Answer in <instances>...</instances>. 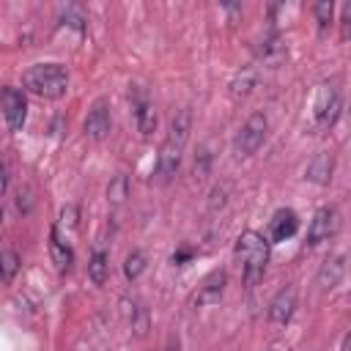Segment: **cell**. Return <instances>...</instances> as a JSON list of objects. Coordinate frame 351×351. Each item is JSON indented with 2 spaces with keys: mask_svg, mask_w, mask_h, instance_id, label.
I'll return each instance as SVG.
<instances>
[{
  "mask_svg": "<svg viewBox=\"0 0 351 351\" xmlns=\"http://www.w3.org/2000/svg\"><path fill=\"white\" fill-rule=\"evenodd\" d=\"M189 132H192V112L184 107V110L176 112V118L170 123V132H167V137L159 145V156H156V165H154V178L159 184H167L178 173L181 159H184V148H186V140H189Z\"/></svg>",
  "mask_w": 351,
  "mask_h": 351,
  "instance_id": "1",
  "label": "cell"
},
{
  "mask_svg": "<svg viewBox=\"0 0 351 351\" xmlns=\"http://www.w3.org/2000/svg\"><path fill=\"white\" fill-rule=\"evenodd\" d=\"M269 239L258 230H244L236 239V261L241 266V280L247 288H252L258 280H263L266 266H269Z\"/></svg>",
  "mask_w": 351,
  "mask_h": 351,
  "instance_id": "2",
  "label": "cell"
},
{
  "mask_svg": "<svg viewBox=\"0 0 351 351\" xmlns=\"http://www.w3.org/2000/svg\"><path fill=\"white\" fill-rule=\"evenodd\" d=\"M25 90L38 99H60L69 88V69L63 63H36L22 74Z\"/></svg>",
  "mask_w": 351,
  "mask_h": 351,
  "instance_id": "3",
  "label": "cell"
},
{
  "mask_svg": "<svg viewBox=\"0 0 351 351\" xmlns=\"http://www.w3.org/2000/svg\"><path fill=\"white\" fill-rule=\"evenodd\" d=\"M343 101H340V88L335 80H324L315 90V101H313V118L318 129H332L335 121L340 118Z\"/></svg>",
  "mask_w": 351,
  "mask_h": 351,
  "instance_id": "4",
  "label": "cell"
},
{
  "mask_svg": "<svg viewBox=\"0 0 351 351\" xmlns=\"http://www.w3.org/2000/svg\"><path fill=\"white\" fill-rule=\"evenodd\" d=\"M266 129H269L266 112H261V110L252 112V115L241 123V129L236 132V137H233V151H236V156H252V154L263 145Z\"/></svg>",
  "mask_w": 351,
  "mask_h": 351,
  "instance_id": "5",
  "label": "cell"
},
{
  "mask_svg": "<svg viewBox=\"0 0 351 351\" xmlns=\"http://www.w3.org/2000/svg\"><path fill=\"white\" fill-rule=\"evenodd\" d=\"M129 101H132V115H134V126L143 137H151L156 132V123H159V115H156V107L151 101V96L145 93V88L134 85L132 93H129Z\"/></svg>",
  "mask_w": 351,
  "mask_h": 351,
  "instance_id": "6",
  "label": "cell"
},
{
  "mask_svg": "<svg viewBox=\"0 0 351 351\" xmlns=\"http://www.w3.org/2000/svg\"><path fill=\"white\" fill-rule=\"evenodd\" d=\"M337 228H340V214H337V208L335 206H321L315 214H313V219H310V225H307V247H318V244H324V241H329L335 233H337Z\"/></svg>",
  "mask_w": 351,
  "mask_h": 351,
  "instance_id": "7",
  "label": "cell"
},
{
  "mask_svg": "<svg viewBox=\"0 0 351 351\" xmlns=\"http://www.w3.org/2000/svg\"><path fill=\"white\" fill-rule=\"evenodd\" d=\"M255 58H258L263 66H269V69H277V66L288 58V44H285V38L280 36V30L269 27V30L263 33V38L255 44Z\"/></svg>",
  "mask_w": 351,
  "mask_h": 351,
  "instance_id": "8",
  "label": "cell"
},
{
  "mask_svg": "<svg viewBox=\"0 0 351 351\" xmlns=\"http://www.w3.org/2000/svg\"><path fill=\"white\" fill-rule=\"evenodd\" d=\"M3 118H5L8 132H19L27 118V99L22 90L11 88V85L3 88Z\"/></svg>",
  "mask_w": 351,
  "mask_h": 351,
  "instance_id": "9",
  "label": "cell"
},
{
  "mask_svg": "<svg viewBox=\"0 0 351 351\" xmlns=\"http://www.w3.org/2000/svg\"><path fill=\"white\" fill-rule=\"evenodd\" d=\"M112 129V115H110V101L107 99H96L88 110V118H85V134L90 140H104Z\"/></svg>",
  "mask_w": 351,
  "mask_h": 351,
  "instance_id": "10",
  "label": "cell"
},
{
  "mask_svg": "<svg viewBox=\"0 0 351 351\" xmlns=\"http://www.w3.org/2000/svg\"><path fill=\"white\" fill-rule=\"evenodd\" d=\"M293 310H296V288L293 285H285L269 302V321L277 324V326H282V324L291 321Z\"/></svg>",
  "mask_w": 351,
  "mask_h": 351,
  "instance_id": "11",
  "label": "cell"
},
{
  "mask_svg": "<svg viewBox=\"0 0 351 351\" xmlns=\"http://www.w3.org/2000/svg\"><path fill=\"white\" fill-rule=\"evenodd\" d=\"M296 230H299V217H296V211H291V208H280V211H274V217L269 219V241H288L291 236H296Z\"/></svg>",
  "mask_w": 351,
  "mask_h": 351,
  "instance_id": "12",
  "label": "cell"
},
{
  "mask_svg": "<svg viewBox=\"0 0 351 351\" xmlns=\"http://www.w3.org/2000/svg\"><path fill=\"white\" fill-rule=\"evenodd\" d=\"M225 282H228V277H225V271L219 269V271H211L200 285H197V293H195V304L197 307H206V304H217L219 299H222V293H225Z\"/></svg>",
  "mask_w": 351,
  "mask_h": 351,
  "instance_id": "13",
  "label": "cell"
},
{
  "mask_svg": "<svg viewBox=\"0 0 351 351\" xmlns=\"http://www.w3.org/2000/svg\"><path fill=\"white\" fill-rule=\"evenodd\" d=\"M343 274H346V255H329L324 263H321V269H318V274H315V285L321 288V291H332L340 280H343Z\"/></svg>",
  "mask_w": 351,
  "mask_h": 351,
  "instance_id": "14",
  "label": "cell"
},
{
  "mask_svg": "<svg viewBox=\"0 0 351 351\" xmlns=\"http://www.w3.org/2000/svg\"><path fill=\"white\" fill-rule=\"evenodd\" d=\"M332 173H335V156L332 154H315L310 159V165L304 167V178L318 184V186H326L332 181Z\"/></svg>",
  "mask_w": 351,
  "mask_h": 351,
  "instance_id": "15",
  "label": "cell"
},
{
  "mask_svg": "<svg viewBox=\"0 0 351 351\" xmlns=\"http://www.w3.org/2000/svg\"><path fill=\"white\" fill-rule=\"evenodd\" d=\"M49 258H52V263H55L58 271H69L71 263H74V250L69 247V241L60 236L58 228L49 230Z\"/></svg>",
  "mask_w": 351,
  "mask_h": 351,
  "instance_id": "16",
  "label": "cell"
},
{
  "mask_svg": "<svg viewBox=\"0 0 351 351\" xmlns=\"http://www.w3.org/2000/svg\"><path fill=\"white\" fill-rule=\"evenodd\" d=\"M255 85H258V69H255V66H241V69L230 77V82H228L233 99H244V96H250Z\"/></svg>",
  "mask_w": 351,
  "mask_h": 351,
  "instance_id": "17",
  "label": "cell"
},
{
  "mask_svg": "<svg viewBox=\"0 0 351 351\" xmlns=\"http://www.w3.org/2000/svg\"><path fill=\"white\" fill-rule=\"evenodd\" d=\"M88 277L93 285H104L110 277V255L104 250H93L90 261H88Z\"/></svg>",
  "mask_w": 351,
  "mask_h": 351,
  "instance_id": "18",
  "label": "cell"
},
{
  "mask_svg": "<svg viewBox=\"0 0 351 351\" xmlns=\"http://www.w3.org/2000/svg\"><path fill=\"white\" fill-rule=\"evenodd\" d=\"M19 255L14 252V250H3L0 252V274H3V282H11L14 280V274L19 271Z\"/></svg>",
  "mask_w": 351,
  "mask_h": 351,
  "instance_id": "19",
  "label": "cell"
},
{
  "mask_svg": "<svg viewBox=\"0 0 351 351\" xmlns=\"http://www.w3.org/2000/svg\"><path fill=\"white\" fill-rule=\"evenodd\" d=\"M143 271H145V255L140 250H132L123 261V274H126V280H137Z\"/></svg>",
  "mask_w": 351,
  "mask_h": 351,
  "instance_id": "20",
  "label": "cell"
},
{
  "mask_svg": "<svg viewBox=\"0 0 351 351\" xmlns=\"http://www.w3.org/2000/svg\"><path fill=\"white\" fill-rule=\"evenodd\" d=\"M211 162H214V154H211V145L206 143V145H200V148H197V154H195V176H197V178L208 176Z\"/></svg>",
  "mask_w": 351,
  "mask_h": 351,
  "instance_id": "21",
  "label": "cell"
},
{
  "mask_svg": "<svg viewBox=\"0 0 351 351\" xmlns=\"http://www.w3.org/2000/svg\"><path fill=\"white\" fill-rule=\"evenodd\" d=\"M126 195H129V181H126V176H115V178L110 181V186H107V197H110L112 203H123Z\"/></svg>",
  "mask_w": 351,
  "mask_h": 351,
  "instance_id": "22",
  "label": "cell"
},
{
  "mask_svg": "<svg viewBox=\"0 0 351 351\" xmlns=\"http://www.w3.org/2000/svg\"><path fill=\"white\" fill-rule=\"evenodd\" d=\"M313 14H315V22L321 30H326V25L332 22V14H335V3L332 0H321L313 5Z\"/></svg>",
  "mask_w": 351,
  "mask_h": 351,
  "instance_id": "23",
  "label": "cell"
},
{
  "mask_svg": "<svg viewBox=\"0 0 351 351\" xmlns=\"http://www.w3.org/2000/svg\"><path fill=\"white\" fill-rule=\"evenodd\" d=\"M60 19H63L66 25H71V27H77L80 33H82V30L88 27V19H85V16H82V11H80V8H74V5H71V8H66Z\"/></svg>",
  "mask_w": 351,
  "mask_h": 351,
  "instance_id": "24",
  "label": "cell"
},
{
  "mask_svg": "<svg viewBox=\"0 0 351 351\" xmlns=\"http://www.w3.org/2000/svg\"><path fill=\"white\" fill-rule=\"evenodd\" d=\"M340 36H343L346 41L351 38V3H346L343 11H340Z\"/></svg>",
  "mask_w": 351,
  "mask_h": 351,
  "instance_id": "25",
  "label": "cell"
},
{
  "mask_svg": "<svg viewBox=\"0 0 351 351\" xmlns=\"http://www.w3.org/2000/svg\"><path fill=\"white\" fill-rule=\"evenodd\" d=\"M0 189L3 195L8 192V162H3V170H0Z\"/></svg>",
  "mask_w": 351,
  "mask_h": 351,
  "instance_id": "26",
  "label": "cell"
},
{
  "mask_svg": "<svg viewBox=\"0 0 351 351\" xmlns=\"http://www.w3.org/2000/svg\"><path fill=\"white\" fill-rule=\"evenodd\" d=\"M186 258H192V250H178V252L173 255V263H181V261H186Z\"/></svg>",
  "mask_w": 351,
  "mask_h": 351,
  "instance_id": "27",
  "label": "cell"
},
{
  "mask_svg": "<svg viewBox=\"0 0 351 351\" xmlns=\"http://www.w3.org/2000/svg\"><path fill=\"white\" fill-rule=\"evenodd\" d=\"M340 351H351V332L346 335V340H343V346H340Z\"/></svg>",
  "mask_w": 351,
  "mask_h": 351,
  "instance_id": "28",
  "label": "cell"
},
{
  "mask_svg": "<svg viewBox=\"0 0 351 351\" xmlns=\"http://www.w3.org/2000/svg\"><path fill=\"white\" fill-rule=\"evenodd\" d=\"M165 351H178V343H167V348Z\"/></svg>",
  "mask_w": 351,
  "mask_h": 351,
  "instance_id": "29",
  "label": "cell"
},
{
  "mask_svg": "<svg viewBox=\"0 0 351 351\" xmlns=\"http://www.w3.org/2000/svg\"><path fill=\"white\" fill-rule=\"evenodd\" d=\"M266 351H277V348H274V346H271V348H266Z\"/></svg>",
  "mask_w": 351,
  "mask_h": 351,
  "instance_id": "30",
  "label": "cell"
},
{
  "mask_svg": "<svg viewBox=\"0 0 351 351\" xmlns=\"http://www.w3.org/2000/svg\"><path fill=\"white\" fill-rule=\"evenodd\" d=\"M348 118H351V107H348Z\"/></svg>",
  "mask_w": 351,
  "mask_h": 351,
  "instance_id": "31",
  "label": "cell"
}]
</instances>
